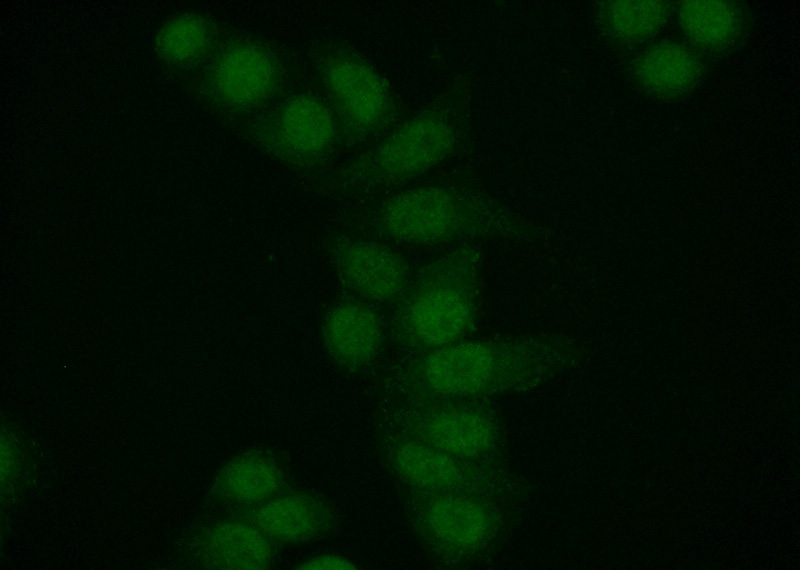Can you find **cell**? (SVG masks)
<instances>
[{
  "label": "cell",
  "instance_id": "cell-3",
  "mask_svg": "<svg viewBox=\"0 0 800 570\" xmlns=\"http://www.w3.org/2000/svg\"><path fill=\"white\" fill-rule=\"evenodd\" d=\"M376 228L388 240L414 246L526 235L488 199L443 186H420L396 193L380 207Z\"/></svg>",
  "mask_w": 800,
  "mask_h": 570
},
{
  "label": "cell",
  "instance_id": "cell-7",
  "mask_svg": "<svg viewBox=\"0 0 800 570\" xmlns=\"http://www.w3.org/2000/svg\"><path fill=\"white\" fill-rule=\"evenodd\" d=\"M390 459L397 475L420 493L496 498L505 487L493 464L469 462L407 437L394 443Z\"/></svg>",
  "mask_w": 800,
  "mask_h": 570
},
{
  "label": "cell",
  "instance_id": "cell-14",
  "mask_svg": "<svg viewBox=\"0 0 800 570\" xmlns=\"http://www.w3.org/2000/svg\"><path fill=\"white\" fill-rule=\"evenodd\" d=\"M701 64L686 46L672 41L646 49L634 65L638 83L650 94L674 98L690 91L701 75Z\"/></svg>",
  "mask_w": 800,
  "mask_h": 570
},
{
  "label": "cell",
  "instance_id": "cell-13",
  "mask_svg": "<svg viewBox=\"0 0 800 570\" xmlns=\"http://www.w3.org/2000/svg\"><path fill=\"white\" fill-rule=\"evenodd\" d=\"M329 507L306 493H288L263 502L254 512L253 523L270 540L297 544L325 533L331 524Z\"/></svg>",
  "mask_w": 800,
  "mask_h": 570
},
{
  "label": "cell",
  "instance_id": "cell-1",
  "mask_svg": "<svg viewBox=\"0 0 800 570\" xmlns=\"http://www.w3.org/2000/svg\"><path fill=\"white\" fill-rule=\"evenodd\" d=\"M573 359L571 342L552 333L467 339L419 354L407 370L405 387L414 401L488 400L542 387Z\"/></svg>",
  "mask_w": 800,
  "mask_h": 570
},
{
  "label": "cell",
  "instance_id": "cell-10",
  "mask_svg": "<svg viewBox=\"0 0 800 570\" xmlns=\"http://www.w3.org/2000/svg\"><path fill=\"white\" fill-rule=\"evenodd\" d=\"M279 81V68L264 47L239 42L227 46L213 61L208 85L215 98L231 109H252L268 100Z\"/></svg>",
  "mask_w": 800,
  "mask_h": 570
},
{
  "label": "cell",
  "instance_id": "cell-19",
  "mask_svg": "<svg viewBox=\"0 0 800 570\" xmlns=\"http://www.w3.org/2000/svg\"><path fill=\"white\" fill-rule=\"evenodd\" d=\"M211 38L207 21L196 15H185L166 24L159 33L157 45L170 61L185 63L199 57Z\"/></svg>",
  "mask_w": 800,
  "mask_h": 570
},
{
  "label": "cell",
  "instance_id": "cell-15",
  "mask_svg": "<svg viewBox=\"0 0 800 570\" xmlns=\"http://www.w3.org/2000/svg\"><path fill=\"white\" fill-rule=\"evenodd\" d=\"M204 543L208 563L220 569L265 570L274 560L269 537L255 524L223 522L208 533Z\"/></svg>",
  "mask_w": 800,
  "mask_h": 570
},
{
  "label": "cell",
  "instance_id": "cell-17",
  "mask_svg": "<svg viewBox=\"0 0 800 570\" xmlns=\"http://www.w3.org/2000/svg\"><path fill=\"white\" fill-rule=\"evenodd\" d=\"M678 20L687 38L704 49L728 46L741 28L739 8L727 1H684Z\"/></svg>",
  "mask_w": 800,
  "mask_h": 570
},
{
  "label": "cell",
  "instance_id": "cell-9",
  "mask_svg": "<svg viewBox=\"0 0 800 570\" xmlns=\"http://www.w3.org/2000/svg\"><path fill=\"white\" fill-rule=\"evenodd\" d=\"M321 77L326 92L345 125L365 135L381 127L390 112L383 79L363 60L333 54L323 61Z\"/></svg>",
  "mask_w": 800,
  "mask_h": 570
},
{
  "label": "cell",
  "instance_id": "cell-16",
  "mask_svg": "<svg viewBox=\"0 0 800 570\" xmlns=\"http://www.w3.org/2000/svg\"><path fill=\"white\" fill-rule=\"evenodd\" d=\"M282 481L281 469L273 460L249 452L225 466L218 477L217 487L232 502L261 504L276 496Z\"/></svg>",
  "mask_w": 800,
  "mask_h": 570
},
{
  "label": "cell",
  "instance_id": "cell-11",
  "mask_svg": "<svg viewBox=\"0 0 800 570\" xmlns=\"http://www.w3.org/2000/svg\"><path fill=\"white\" fill-rule=\"evenodd\" d=\"M339 276L365 299L387 303L398 301L410 283L407 261L385 245L350 240L333 251Z\"/></svg>",
  "mask_w": 800,
  "mask_h": 570
},
{
  "label": "cell",
  "instance_id": "cell-5",
  "mask_svg": "<svg viewBox=\"0 0 800 570\" xmlns=\"http://www.w3.org/2000/svg\"><path fill=\"white\" fill-rule=\"evenodd\" d=\"M404 431L407 438L474 463L493 464L501 445V425L487 400L415 401Z\"/></svg>",
  "mask_w": 800,
  "mask_h": 570
},
{
  "label": "cell",
  "instance_id": "cell-18",
  "mask_svg": "<svg viewBox=\"0 0 800 570\" xmlns=\"http://www.w3.org/2000/svg\"><path fill=\"white\" fill-rule=\"evenodd\" d=\"M602 15L613 37L635 43L655 35L666 23L669 9L663 1H611Z\"/></svg>",
  "mask_w": 800,
  "mask_h": 570
},
{
  "label": "cell",
  "instance_id": "cell-2",
  "mask_svg": "<svg viewBox=\"0 0 800 570\" xmlns=\"http://www.w3.org/2000/svg\"><path fill=\"white\" fill-rule=\"evenodd\" d=\"M481 277V252L471 245L426 265L398 300L397 341L424 354L467 340L478 322Z\"/></svg>",
  "mask_w": 800,
  "mask_h": 570
},
{
  "label": "cell",
  "instance_id": "cell-8",
  "mask_svg": "<svg viewBox=\"0 0 800 570\" xmlns=\"http://www.w3.org/2000/svg\"><path fill=\"white\" fill-rule=\"evenodd\" d=\"M258 138L273 155L290 163L307 164L332 148L336 125L318 98L299 94L287 98L265 116L258 126Z\"/></svg>",
  "mask_w": 800,
  "mask_h": 570
},
{
  "label": "cell",
  "instance_id": "cell-12",
  "mask_svg": "<svg viewBox=\"0 0 800 570\" xmlns=\"http://www.w3.org/2000/svg\"><path fill=\"white\" fill-rule=\"evenodd\" d=\"M378 314L361 303L346 302L332 308L322 325L323 344L343 368L359 370L371 364L383 343Z\"/></svg>",
  "mask_w": 800,
  "mask_h": 570
},
{
  "label": "cell",
  "instance_id": "cell-20",
  "mask_svg": "<svg viewBox=\"0 0 800 570\" xmlns=\"http://www.w3.org/2000/svg\"><path fill=\"white\" fill-rule=\"evenodd\" d=\"M356 568L357 566L349 559L338 555H320L311 557L297 566V569L302 570H353Z\"/></svg>",
  "mask_w": 800,
  "mask_h": 570
},
{
  "label": "cell",
  "instance_id": "cell-4",
  "mask_svg": "<svg viewBox=\"0 0 800 570\" xmlns=\"http://www.w3.org/2000/svg\"><path fill=\"white\" fill-rule=\"evenodd\" d=\"M413 505L417 532L446 563L479 557L497 539L503 523L495 498L468 493H420Z\"/></svg>",
  "mask_w": 800,
  "mask_h": 570
},
{
  "label": "cell",
  "instance_id": "cell-6",
  "mask_svg": "<svg viewBox=\"0 0 800 570\" xmlns=\"http://www.w3.org/2000/svg\"><path fill=\"white\" fill-rule=\"evenodd\" d=\"M454 141L451 127L441 118L416 117L350 163L345 180L363 188L406 182L443 161Z\"/></svg>",
  "mask_w": 800,
  "mask_h": 570
}]
</instances>
